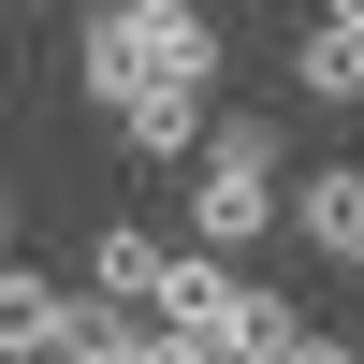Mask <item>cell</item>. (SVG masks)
I'll use <instances>...</instances> for the list:
<instances>
[{
  "label": "cell",
  "instance_id": "cell-3",
  "mask_svg": "<svg viewBox=\"0 0 364 364\" xmlns=\"http://www.w3.org/2000/svg\"><path fill=\"white\" fill-rule=\"evenodd\" d=\"M262 219H277V161H248V146H190V248H248Z\"/></svg>",
  "mask_w": 364,
  "mask_h": 364
},
{
  "label": "cell",
  "instance_id": "cell-4",
  "mask_svg": "<svg viewBox=\"0 0 364 364\" xmlns=\"http://www.w3.org/2000/svg\"><path fill=\"white\" fill-rule=\"evenodd\" d=\"M73 336H87V291L0 262V364H73Z\"/></svg>",
  "mask_w": 364,
  "mask_h": 364
},
{
  "label": "cell",
  "instance_id": "cell-12",
  "mask_svg": "<svg viewBox=\"0 0 364 364\" xmlns=\"http://www.w3.org/2000/svg\"><path fill=\"white\" fill-rule=\"evenodd\" d=\"M350 262H364V233H350Z\"/></svg>",
  "mask_w": 364,
  "mask_h": 364
},
{
  "label": "cell",
  "instance_id": "cell-6",
  "mask_svg": "<svg viewBox=\"0 0 364 364\" xmlns=\"http://www.w3.org/2000/svg\"><path fill=\"white\" fill-rule=\"evenodd\" d=\"M161 277H175V248H161L146 219L87 233V306H161Z\"/></svg>",
  "mask_w": 364,
  "mask_h": 364
},
{
  "label": "cell",
  "instance_id": "cell-8",
  "mask_svg": "<svg viewBox=\"0 0 364 364\" xmlns=\"http://www.w3.org/2000/svg\"><path fill=\"white\" fill-rule=\"evenodd\" d=\"M291 87H306V102H364V15H336V0H321L306 44H291Z\"/></svg>",
  "mask_w": 364,
  "mask_h": 364
},
{
  "label": "cell",
  "instance_id": "cell-2",
  "mask_svg": "<svg viewBox=\"0 0 364 364\" xmlns=\"http://www.w3.org/2000/svg\"><path fill=\"white\" fill-rule=\"evenodd\" d=\"M146 321H161L190 364H262V350L291 336V306H277L233 248H175V277H161V306H146Z\"/></svg>",
  "mask_w": 364,
  "mask_h": 364
},
{
  "label": "cell",
  "instance_id": "cell-7",
  "mask_svg": "<svg viewBox=\"0 0 364 364\" xmlns=\"http://www.w3.org/2000/svg\"><path fill=\"white\" fill-rule=\"evenodd\" d=\"M277 219H291V233H306V248H321V262H350V233H364V161H321V175H306V190H277Z\"/></svg>",
  "mask_w": 364,
  "mask_h": 364
},
{
  "label": "cell",
  "instance_id": "cell-10",
  "mask_svg": "<svg viewBox=\"0 0 364 364\" xmlns=\"http://www.w3.org/2000/svg\"><path fill=\"white\" fill-rule=\"evenodd\" d=\"M0 233H15V175H0Z\"/></svg>",
  "mask_w": 364,
  "mask_h": 364
},
{
  "label": "cell",
  "instance_id": "cell-1",
  "mask_svg": "<svg viewBox=\"0 0 364 364\" xmlns=\"http://www.w3.org/2000/svg\"><path fill=\"white\" fill-rule=\"evenodd\" d=\"M73 73H87V102H117V87H146V73L219 87V15H204V0H87Z\"/></svg>",
  "mask_w": 364,
  "mask_h": 364
},
{
  "label": "cell",
  "instance_id": "cell-9",
  "mask_svg": "<svg viewBox=\"0 0 364 364\" xmlns=\"http://www.w3.org/2000/svg\"><path fill=\"white\" fill-rule=\"evenodd\" d=\"M262 364H364V350L336 336V321H291V336H277V350H262Z\"/></svg>",
  "mask_w": 364,
  "mask_h": 364
},
{
  "label": "cell",
  "instance_id": "cell-5",
  "mask_svg": "<svg viewBox=\"0 0 364 364\" xmlns=\"http://www.w3.org/2000/svg\"><path fill=\"white\" fill-rule=\"evenodd\" d=\"M117 146H132V161H190V146H204V87L190 73H146V87H117Z\"/></svg>",
  "mask_w": 364,
  "mask_h": 364
},
{
  "label": "cell",
  "instance_id": "cell-11",
  "mask_svg": "<svg viewBox=\"0 0 364 364\" xmlns=\"http://www.w3.org/2000/svg\"><path fill=\"white\" fill-rule=\"evenodd\" d=\"M336 15H364V0H336Z\"/></svg>",
  "mask_w": 364,
  "mask_h": 364
}]
</instances>
